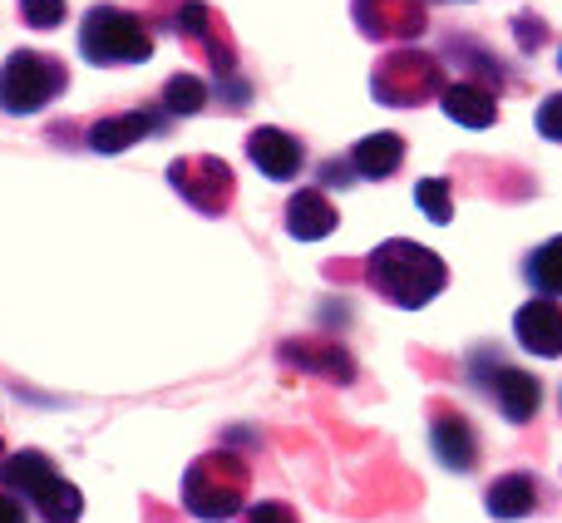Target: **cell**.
<instances>
[{
    "mask_svg": "<svg viewBox=\"0 0 562 523\" xmlns=\"http://www.w3.org/2000/svg\"><path fill=\"white\" fill-rule=\"evenodd\" d=\"M449 89V69L435 49L425 45H400L385 49L370 69V99L380 109H419L439 104V94Z\"/></svg>",
    "mask_w": 562,
    "mask_h": 523,
    "instance_id": "3957f363",
    "label": "cell"
},
{
    "mask_svg": "<svg viewBox=\"0 0 562 523\" xmlns=\"http://www.w3.org/2000/svg\"><path fill=\"white\" fill-rule=\"evenodd\" d=\"M178 40H183L193 55H203L207 65H213L217 79H237V45H233V30H227V20L217 15L207 0H173V10H168V25Z\"/></svg>",
    "mask_w": 562,
    "mask_h": 523,
    "instance_id": "ba28073f",
    "label": "cell"
},
{
    "mask_svg": "<svg viewBox=\"0 0 562 523\" xmlns=\"http://www.w3.org/2000/svg\"><path fill=\"white\" fill-rule=\"evenodd\" d=\"M350 168H356V178H366V183H385V178H395L400 168H405V138L395 134V129H380V134H366L360 144H350Z\"/></svg>",
    "mask_w": 562,
    "mask_h": 523,
    "instance_id": "ac0fdd59",
    "label": "cell"
},
{
    "mask_svg": "<svg viewBox=\"0 0 562 523\" xmlns=\"http://www.w3.org/2000/svg\"><path fill=\"white\" fill-rule=\"evenodd\" d=\"M79 55L99 69H124V65H148L154 59V25L128 5H99L85 10L79 20Z\"/></svg>",
    "mask_w": 562,
    "mask_h": 523,
    "instance_id": "277c9868",
    "label": "cell"
},
{
    "mask_svg": "<svg viewBox=\"0 0 562 523\" xmlns=\"http://www.w3.org/2000/svg\"><path fill=\"white\" fill-rule=\"evenodd\" d=\"M5 455H10V449H5V439H0V459H5Z\"/></svg>",
    "mask_w": 562,
    "mask_h": 523,
    "instance_id": "1f68e13d",
    "label": "cell"
},
{
    "mask_svg": "<svg viewBox=\"0 0 562 523\" xmlns=\"http://www.w3.org/2000/svg\"><path fill=\"white\" fill-rule=\"evenodd\" d=\"M30 514L40 523H79L85 519V494H79V485H69L65 475H55L35 499H30Z\"/></svg>",
    "mask_w": 562,
    "mask_h": 523,
    "instance_id": "7402d4cb",
    "label": "cell"
},
{
    "mask_svg": "<svg viewBox=\"0 0 562 523\" xmlns=\"http://www.w3.org/2000/svg\"><path fill=\"white\" fill-rule=\"evenodd\" d=\"M435 55L445 59V69L454 65L459 79L484 85L488 94H518V89H524V75H518V69L508 65L494 45H488V40H479L474 30H449V35H439Z\"/></svg>",
    "mask_w": 562,
    "mask_h": 523,
    "instance_id": "9c48e42d",
    "label": "cell"
},
{
    "mask_svg": "<svg viewBox=\"0 0 562 523\" xmlns=\"http://www.w3.org/2000/svg\"><path fill=\"white\" fill-rule=\"evenodd\" d=\"M360 271H366V287L395 311L429 307L449 287V262L415 237H385L380 247H370Z\"/></svg>",
    "mask_w": 562,
    "mask_h": 523,
    "instance_id": "6da1fadb",
    "label": "cell"
},
{
    "mask_svg": "<svg viewBox=\"0 0 562 523\" xmlns=\"http://www.w3.org/2000/svg\"><path fill=\"white\" fill-rule=\"evenodd\" d=\"M281 223H286V233L296 243H321V237H330L340 227V213L326 188H296L286 198V208H281Z\"/></svg>",
    "mask_w": 562,
    "mask_h": 523,
    "instance_id": "e0dca14e",
    "label": "cell"
},
{
    "mask_svg": "<svg viewBox=\"0 0 562 523\" xmlns=\"http://www.w3.org/2000/svg\"><path fill=\"white\" fill-rule=\"evenodd\" d=\"M237 523H301V514L286 499H257V504H247V514Z\"/></svg>",
    "mask_w": 562,
    "mask_h": 523,
    "instance_id": "83f0119b",
    "label": "cell"
},
{
    "mask_svg": "<svg viewBox=\"0 0 562 523\" xmlns=\"http://www.w3.org/2000/svg\"><path fill=\"white\" fill-rule=\"evenodd\" d=\"M464 380L508 420V425H533L538 410H543V380L533 370L514 366L498 346H474L464 356Z\"/></svg>",
    "mask_w": 562,
    "mask_h": 523,
    "instance_id": "5b68a950",
    "label": "cell"
},
{
    "mask_svg": "<svg viewBox=\"0 0 562 523\" xmlns=\"http://www.w3.org/2000/svg\"><path fill=\"white\" fill-rule=\"evenodd\" d=\"M173 129V119L164 114V109H124V114H104L89 124L85 134V148L89 154H124V148L144 144V138H158Z\"/></svg>",
    "mask_w": 562,
    "mask_h": 523,
    "instance_id": "7c38bea8",
    "label": "cell"
},
{
    "mask_svg": "<svg viewBox=\"0 0 562 523\" xmlns=\"http://www.w3.org/2000/svg\"><path fill=\"white\" fill-rule=\"evenodd\" d=\"M415 203H419V213H425L435 227L454 223V183H449V178H419V183H415Z\"/></svg>",
    "mask_w": 562,
    "mask_h": 523,
    "instance_id": "cb8c5ba5",
    "label": "cell"
},
{
    "mask_svg": "<svg viewBox=\"0 0 562 523\" xmlns=\"http://www.w3.org/2000/svg\"><path fill=\"white\" fill-rule=\"evenodd\" d=\"M508 30H514V40H518V49H524V55H538V49H543L548 40H553L548 20H543V15H533V10H514Z\"/></svg>",
    "mask_w": 562,
    "mask_h": 523,
    "instance_id": "d4e9b609",
    "label": "cell"
},
{
    "mask_svg": "<svg viewBox=\"0 0 562 523\" xmlns=\"http://www.w3.org/2000/svg\"><path fill=\"white\" fill-rule=\"evenodd\" d=\"M449 124L459 129H494L498 124V94H488L484 85H469V79H449V89L439 94Z\"/></svg>",
    "mask_w": 562,
    "mask_h": 523,
    "instance_id": "d6986e66",
    "label": "cell"
},
{
    "mask_svg": "<svg viewBox=\"0 0 562 523\" xmlns=\"http://www.w3.org/2000/svg\"><path fill=\"white\" fill-rule=\"evenodd\" d=\"M484 509H488V519H498V523L533 519L538 509H543V479H538L533 469H504L498 479H488Z\"/></svg>",
    "mask_w": 562,
    "mask_h": 523,
    "instance_id": "5bb4252c",
    "label": "cell"
},
{
    "mask_svg": "<svg viewBox=\"0 0 562 523\" xmlns=\"http://www.w3.org/2000/svg\"><path fill=\"white\" fill-rule=\"evenodd\" d=\"M524 281L533 287V297H548V301L562 297V233L538 243L533 253L524 257Z\"/></svg>",
    "mask_w": 562,
    "mask_h": 523,
    "instance_id": "603a6c76",
    "label": "cell"
},
{
    "mask_svg": "<svg viewBox=\"0 0 562 523\" xmlns=\"http://www.w3.org/2000/svg\"><path fill=\"white\" fill-rule=\"evenodd\" d=\"M533 129L548 138V144H562V89H553V94L538 99V109H533Z\"/></svg>",
    "mask_w": 562,
    "mask_h": 523,
    "instance_id": "4316f807",
    "label": "cell"
},
{
    "mask_svg": "<svg viewBox=\"0 0 562 523\" xmlns=\"http://www.w3.org/2000/svg\"><path fill=\"white\" fill-rule=\"evenodd\" d=\"M425 415H429V449H435L439 465H445L449 475H474L479 459H484V439H479L474 420L445 396L429 400Z\"/></svg>",
    "mask_w": 562,
    "mask_h": 523,
    "instance_id": "30bf717a",
    "label": "cell"
},
{
    "mask_svg": "<svg viewBox=\"0 0 562 523\" xmlns=\"http://www.w3.org/2000/svg\"><path fill=\"white\" fill-rule=\"evenodd\" d=\"M425 5H459V0H425Z\"/></svg>",
    "mask_w": 562,
    "mask_h": 523,
    "instance_id": "4dcf8cb0",
    "label": "cell"
},
{
    "mask_svg": "<svg viewBox=\"0 0 562 523\" xmlns=\"http://www.w3.org/2000/svg\"><path fill=\"white\" fill-rule=\"evenodd\" d=\"M0 523H30V509L5 489H0Z\"/></svg>",
    "mask_w": 562,
    "mask_h": 523,
    "instance_id": "f546056e",
    "label": "cell"
},
{
    "mask_svg": "<svg viewBox=\"0 0 562 523\" xmlns=\"http://www.w3.org/2000/svg\"><path fill=\"white\" fill-rule=\"evenodd\" d=\"M168 188L203 218H227L237 203V174H233V164L217 154L173 158V164H168Z\"/></svg>",
    "mask_w": 562,
    "mask_h": 523,
    "instance_id": "52a82bcc",
    "label": "cell"
},
{
    "mask_svg": "<svg viewBox=\"0 0 562 523\" xmlns=\"http://www.w3.org/2000/svg\"><path fill=\"white\" fill-rule=\"evenodd\" d=\"M69 89V65L49 49H10L0 59V114L30 119Z\"/></svg>",
    "mask_w": 562,
    "mask_h": 523,
    "instance_id": "8992f818",
    "label": "cell"
},
{
    "mask_svg": "<svg viewBox=\"0 0 562 523\" xmlns=\"http://www.w3.org/2000/svg\"><path fill=\"white\" fill-rule=\"evenodd\" d=\"M558 410H562V390H558Z\"/></svg>",
    "mask_w": 562,
    "mask_h": 523,
    "instance_id": "836d02e7",
    "label": "cell"
},
{
    "mask_svg": "<svg viewBox=\"0 0 562 523\" xmlns=\"http://www.w3.org/2000/svg\"><path fill=\"white\" fill-rule=\"evenodd\" d=\"M350 20L370 45H415L429 30V5L425 0H350Z\"/></svg>",
    "mask_w": 562,
    "mask_h": 523,
    "instance_id": "8fae6325",
    "label": "cell"
},
{
    "mask_svg": "<svg viewBox=\"0 0 562 523\" xmlns=\"http://www.w3.org/2000/svg\"><path fill=\"white\" fill-rule=\"evenodd\" d=\"M207 104H213V85H207L203 75H193V69L168 75L164 89H158V109H164L168 119H193V114H203Z\"/></svg>",
    "mask_w": 562,
    "mask_h": 523,
    "instance_id": "44dd1931",
    "label": "cell"
},
{
    "mask_svg": "<svg viewBox=\"0 0 562 523\" xmlns=\"http://www.w3.org/2000/svg\"><path fill=\"white\" fill-rule=\"evenodd\" d=\"M558 69H562V45H558Z\"/></svg>",
    "mask_w": 562,
    "mask_h": 523,
    "instance_id": "d6a6232c",
    "label": "cell"
},
{
    "mask_svg": "<svg viewBox=\"0 0 562 523\" xmlns=\"http://www.w3.org/2000/svg\"><path fill=\"white\" fill-rule=\"evenodd\" d=\"M247 158L262 178L272 183H296L301 168H306V144H301L291 129H277V124H262L247 134Z\"/></svg>",
    "mask_w": 562,
    "mask_h": 523,
    "instance_id": "4fadbf2b",
    "label": "cell"
},
{
    "mask_svg": "<svg viewBox=\"0 0 562 523\" xmlns=\"http://www.w3.org/2000/svg\"><path fill=\"white\" fill-rule=\"evenodd\" d=\"M281 366L291 370H306V376H321L330 386H350L356 380V356H350L340 341H281Z\"/></svg>",
    "mask_w": 562,
    "mask_h": 523,
    "instance_id": "9a60e30c",
    "label": "cell"
},
{
    "mask_svg": "<svg viewBox=\"0 0 562 523\" xmlns=\"http://www.w3.org/2000/svg\"><path fill=\"white\" fill-rule=\"evenodd\" d=\"M514 341L538 360L562 356V307L548 297H533L514 311Z\"/></svg>",
    "mask_w": 562,
    "mask_h": 523,
    "instance_id": "2e32d148",
    "label": "cell"
},
{
    "mask_svg": "<svg viewBox=\"0 0 562 523\" xmlns=\"http://www.w3.org/2000/svg\"><path fill=\"white\" fill-rule=\"evenodd\" d=\"M316 178L326 188H356V168H350V158H326V164L316 168Z\"/></svg>",
    "mask_w": 562,
    "mask_h": 523,
    "instance_id": "f1b7e54d",
    "label": "cell"
},
{
    "mask_svg": "<svg viewBox=\"0 0 562 523\" xmlns=\"http://www.w3.org/2000/svg\"><path fill=\"white\" fill-rule=\"evenodd\" d=\"M183 509L198 523H233L252 504V465L237 449H207L183 469V489H178Z\"/></svg>",
    "mask_w": 562,
    "mask_h": 523,
    "instance_id": "7a4b0ae2",
    "label": "cell"
},
{
    "mask_svg": "<svg viewBox=\"0 0 562 523\" xmlns=\"http://www.w3.org/2000/svg\"><path fill=\"white\" fill-rule=\"evenodd\" d=\"M55 475H59V469H55V459H49L45 449H15V455L0 459V489H5V494H15L25 509H30V499H35Z\"/></svg>",
    "mask_w": 562,
    "mask_h": 523,
    "instance_id": "ffe728a7",
    "label": "cell"
},
{
    "mask_svg": "<svg viewBox=\"0 0 562 523\" xmlns=\"http://www.w3.org/2000/svg\"><path fill=\"white\" fill-rule=\"evenodd\" d=\"M20 20L30 30H59L69 20V5L65 0H20Z\"/></svg>",
    "mask_w": 562,
    "mask_h": 523,
    "instance_id": "484cf974",
    "label": "cell"
}]
</instances>
